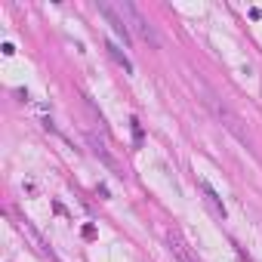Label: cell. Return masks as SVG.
I'll return each instance as SVG.
<instances>
[{
    "mask_svg": "<svg viewBox=\"0 0 262 262\" xmlns=\"http://www.w3.org/2000/svg\"><path fill=\"white\" fill-rule=\"evenodd\" d=\"M198 185H201V191H204V201L210 204V210H213V213H216L219 219H225V213H228V210H225V204H222V198L216 194V188H213V185H210L207 179H201Z\"/></svg>",
    "mask_w": 262,
    "mask_h": 262,
    "instance_id": "7",
    "label": "cell"
},
{
    "mask_svg": "<svg viewBox=\"0 0 262 262\" xmlns=\"http://www.w3.org/2000/svg\"><path fill=\"white\" fill-rule=\"evenodd\" d=\"M167 244H170V253H173L179 262H201V259L194 256V250L185 244V237H182L176 228H170V231H167Z\"/></svg>",
    "mask_w": 262,
    "mask_h": 262,
    "instance_id": "5",
    "label": "cell"
},
{
    "mask_svg": "<svg viewBox=\"0 0 262 262\" xmlns=\"http://www.w3.org/2000/svg\"><path fill=\"white\" fill-rule=\"evenodd\" d=\"M216 114H219V120H222V126L228 129V133L237 139V142H244V145H250V136H247V126H244V120L222 102V105H216Z\"/></svg>",
    "mask_w": 262,
    "mask_h": 262,
    "instance_id": "2",
    "label": "cell"
},
{
    "mask_svg": "<svg viewBox=\"0 0 262 262\" xmlns=\"http://www.w3.org/2000/svg\"><path fill=\"white\" fill-rule=\"evenodd\" d=\"M83 237H86V241H93V237H96V228H93V225H86V228H83Z\"/></svg>",
    "mask_w": 262,
    "mask_h": 262,
    "instance_id": "9",
    "label": "cell"
},
{
    "mask_svg": "<svg viewBox=\"0 0 262 262\" xmlns=\"http://www.w3.org/2000/svg\"><path fill=\"white\" fill-rule=\"evenodd\" d=\"M114 10L120 13V19L126 22V28H129V34H136V37H142L148 47H161V37H158V31H155V25L142 16V10L136 7V4H129V0H117L114 4Z\"/></svg>",
    "mask_w": 262,
    "mask_h": 262,
    "instance_id": "1",
    "label": "cell"
},
{
    "mask_svg": "<svg viewBox=\"0 0 262 262\" xmlns=\"http://www.w3.org/2000/svg\"><path fill=\"white\" fill-rule=\"evenodd\" d=\"M99 13L108 19V25H111V31L123 40V43H133V34H129V28H126V22L120 19V13L114 10V4H99Z\"/></svg>",
    "mask_w": 262,
    "mask_h": 262,
    "instance_id": "3",
    "label": "cell"
},
{
    "mask_svg": "<svg viewBox=\"0 0 262 262\" xmlns=\"http://www.w3.org/2000/svg\"><path fill=\"white\" fill-rule=\"evenodd\" d=\"M86 142H90V148H93V155H96V158H99V161H102V164H105V167H108V170L114 173V176H120V179H123V170H120V164H117V161H114V158L108 155V148H105V142H99V139H96L93 133L86 136Z\"/></svg>",
    "mask_w": 262,
    "mask_h": 262,
    "instance_id": "6",
    "label": "cell"
},
{
    "mask_svg": "<svg viewBox=\"0 0 262 262\" xmlns=\"http://www.w3.org/2000/svg\"><path fill=\"white\" fill-rule=\"evenodd\" d=\"M16 228H19V231H22V234L31 241V247H34V250H37L43 259H53V250H50V244L40 237V231H37V228L28 222V219H16Z\"/></svg>",
    "mask_w": 262,
    "mask_h": 262,
    "instance_id": "4",
    "label": "cell"
},
{
    "mask_svg": "<svg viewBox=\"0 0 262 262\" xmlns=\"http://www.w3.org/2000/svg\"><path fill=\"white\" fill-rule=\"evenodd\" d=\"M105 50H108V56H111V59H114V62H117L126 74H133V62H129V56H126V53H123L114 40H108V43H105Z\"/></svg>",
    "mask_w": 262,
    "mask_h": 262,
    "instance_id": "8",
    "label": "cell"
}]
</instances>
